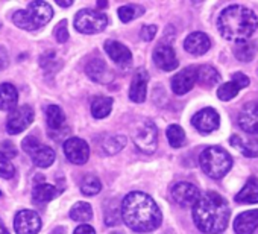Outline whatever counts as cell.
<instances>
[{"label":"cell","instance_id":"cell-1","mask_svg":"<svg viewBox=\"0 0 258 234\" xmlns=\"http://www.w3.org/2000/svg\"><path fill=\"white\" fill-rule=\"evenodd\" d=\"M123 222L137 232H149L161 225L163 214L157 202L143 192H131L120 205Z\"/></svg>","mask_w":258,"mask_h":234},{"label":"cell","instance_id":"cell-2","mask_svg":"<svg viewBox=\"0 0 258 234\" xmlns=\"http://www.w3.org/2000/svg\"><path fill=\"white\" fill-rule=\"evenodd\" d=\"M231 210L223 196L217 192H205L193 205V220L205 234H220L226 229Z\"/></svg>","mask_w":258,"mask_h":234},{"label":"cell","instance_id":"cell-3","mask_svg":"<svg viewBox=\"0 0 258 234\" xmlns=\"http://www.w3.org/2000/svg\"><path fill=\"white\" fill-rule=\"evenodd\" d=\"M258 19L252 10L243 5H231L222 11L217 19V29L220 35L229 41H247L256 31Z\"/></svg>","mask_w":258,"mask_h":234},{"label":"cell","instance_id":"cell-4","mask_svg":"<svg viewBox=\"0 0 258 234\" xmlns=\"http://www.w3.org/2000/svg\"><path fill=\"white\" fill-rule=\"evenodd\" d=\"M199 164L207 177L220 180L232 167V157L220 146H208L201 152Z\"/></svg>","mask_w":258,"mask_h":234},{"label":"cell","instance_id":"cell-5","mask_svg":"<svg viewBox=\"0 0 258 234\" xmlns=\"http://www.w3.org/2000/svg\"><path fill=\"white\" fill-rule=\"evenodd\" d=\"M53 17V10L46 2H31L28 8L23 11H17L13 16V22L20 29L35 31L46 23H49Z\"/></svg>","mask_w":258,"mask_h":234},{"label":"cell","instance_id":"cell-6","mask_svg":"<svg viewBox=\"0 0 258 234\" xmlns=\"http://www.w3.org/2000/svg\"><path fill=\"white\" fill-rule=\"evenodd\" d=\"M108 26V17L94 10H81L75 17V28L82 34H97Z\"/></svg>","mask_w":258,"mask_h":234},{"label":"cell","instance_id":"cell-7","mask_svg":"<svg viewBox=\"0 0 258 234\" xmlns=\"http://www.w3.org/2000/svg\"><path fill=\"white\" fill-rule=\"evenodd\" d=\"M136 146L145 154H154L158 146V130L152 121L142 122L134 133Z\"/></svg>","mask_w":258,"mask_h":234},{"label":"cell","instance_id":"cell-8","mask_svg":"<svg viewBox=\"0 0 258 234\" xmlns=\"http://www.w3.org/2000/svg\"><path fill=\"white\" fill-rule=\"evenodd\" d=\"M34 121V109L31 105H22L13 109L7 121V131L13 136L23 133Z\"/></svg>","mask_w":258,"mask_h":234},{"label":"cell","instance_id":"cell-9","mask_svg":"<svg viewBox=\"0 0 258 234\" xmlns=\"http://www.w3.org/2000/svg\"><path fill=\"white\" fill-rule=\"evenodd\" d=\"M191 125L202 134L216 131L220 125V115L214 108H204L191 117Z\"/></svg>","mask_w":258,"mask_h":234},{"label":"cell","instance_id":"cell-10","mask_svg":"<svg viewBox=\"0 0 258 234\" xmlns=\"http://www.w3.org/2000/svg\"><path fill=\"white\" fill-rule=\"evenodd\" d=\"M170 195H172V199L178 205H181V207H193L196 204V201L199 199L201 192L195 184L187 183V181H181V183H176L172 187Z\"/></svg>","mask_w":258,"mask_h":234},{"label":"cell","instance_id":"cell-11","mask_svg":"<svg viewBox=\"0 0 258 234\" xmlns=\"http://www.w3.org/2000/svg\"><path fill=\"white\" fill-rule=\"evenodd\" d=\"M14 229L17 234H38L41 229V217L32 210H22L16 214Z\"/></svg>","mask_w":258,"mask_h":234},{"label":"cell","instance_id":"cell-12","mask_svg":"<svg viewBox=\"0 0 258 234\" xmlns=\"http://www.w3.org/2000/svg\"><path fill=\"white\" fill-rule=\"evenodd\" d=\"M238 127L247 134H258V99L243 105L238 117Z\"/></svg>","mask_w":258,"mask_h":234},{"label":"cell","instance_id":"cell-13","mask_svg":"<svg viewBox=\"0 0 258 234\" xmlns=\"http://www.w3.org/2000/svg\"><path fill=\"white\" fill-rule=\"evenodd\" d=\"M64 154L73 164H85L90 158V148L85 140L70 137L64 142Z\"/></svg>","mask_w":258,"mask_h":234},{"label":"cell","instance_id":"cell-14","mask_svg":"<svg viewBox=\"0 0 258 234\" xmlns=\"http://www.w3.org/2000/svg\"><path fill=\"white\" fill-rule=\"evenodd\" d=\"M152 58H154V63L157 64V67L164 70V72H172V70H175L179 66L176 53H175L173 47L169 46V44L157 46L155 50H154Z\"/></svg>","mask_w":258,"mask_h":234},{"label":"cell","instance_id":"cell-15","mask_svg":"<svg viewBox=\"0 0 258 234\" xmlns=\"http://www.w3.org/2000/svg\"><path fill=\"white\" fill-rule=\"evenodd\" d=\"M196 69L198 67H185V69H182L179 73H176L173 78H172V90H173V93L175 94H185V93H188L193 87H195V84H196V81H198V76H196Z\"/></svg>","mask_w":258,"mask_h":234},{"label":"cell","instance_id":"cell-16","mask_svg":"<svg viewBox=\"0 0 258 234\" xmlns=\"http://www.w3.org/2000/svg\"><path fill=\"white\" fill-rule=\"evenodd\" d=\"M105 50L108 56L120 67H129L133 63V53L124 44L115 41V40H108L105 41Z\"/></svg>","mask_w":258,"mask_h":234},{"label":"cell","instance_id":"cell-17","mask_svg":"<svg viewBox=\"0 0 258 234\" xmlns=\"http://www.w3.org/2000/svg\"><path fill=\"white\" fill-rule=\"evenodd\" d=\"M148 81H149V75L146 69H139L134 73L133 82H131V88H129V99L133 102L142 103L146 100V94H148Z\"/></svg>","mask_w":258,"mask_h":234},{"label":"cell","instance_id":"cell-18","mask_svg":"<svg viewBox=\"0 0 258 234\" xmlns=\"http://www.w3.org/2000/svg\"><path fill=\"white\" fill-rule=\"evenodd\" d=\"M210 47H211V40L205 32H191L184 41V49L195 56H201L207 53Z\"/></svg>","mask_w":258,"mask_h":234},{"label":"cell","instance_id":"cell-19","mask_svg":"<svg viewBox=\"0 0 258 234\" xmlns=\"http://www.w3.org/2000/svg\"><path fill=\"white\" fill-rule=\"evenodd\" d=\"M258 228V210L243 211L234 220V229L237 234H252Z\"/></svg>","mask_w":258,"mask_h":234},{"label":"cell","instance_id":"cell-20","mask_svg":"<svg viewBox=\"0 0 258 234\" xmlns=\"http://www.w3.org/2000/svg\"><path fill=\"white\" fill-rule=\"evenodd\" d=\"M85 73L88 75V78H91L96 82H109L111 79V72L106 67V63L102 58H93L87 63L85 66Z\"/></svg>","mask_w":258,"mask_h":234},{"label":"cell","instance_id":"cell-21","mask_svg":"<svg viewBox=\"0 0 258 234\" xmlns=\"http://www.w3.org/2000/svg\"><path fill=\"white\" fill-rule=\"evenodd\" d=\"M229 143H231V146L238 149L247 158H256L258 157V139L256 137L243 139V137L234 134V136H231Z\"/></svg>","mask_w":258,"mask_h":234},{"label":"cell","instance_id":"cell-22","mask_svg":"<svg viewBox=\"0 0 258 234\" xmlns=\"http://www.w3.org/2000/svg\"><path fill=\"white\" fill-rule=\"evenodd\" d=\"M17 100H19V93L13 84L0 85V109L2 111L16 109Z\"/></svg>","mask_w":258,"mask_h":234},{"label":"cell","instance_id":"cell-23","mask_svg":"<svg viewBox=\"0 0 258 234\" xmlns=\"http://www.w3.org/2000/svg\"><path fill=\"white\" fill-rule=\"evenodd\" d=\"M235 202L238 204H256L258 202V180L249 178L244 187L237 193Z\"/></svg>","mask_w":258,"mask_h":234},{"label":"cell","instance_id":"cell-24","mask_svg":"<svg viewBox=\"0 0 258 234\" xmlns=\"http://www.w3.org/2000/svg\"><path fill=\"white\" fill-rule=\"evenodd\" d=\"M29 155L34 161V164L38 167H49L55 161V151L43 143H40Z\"/></svg>","mask_w":258,"mask_h":234},{"label":"cell","instance_id":"cell-25","mask_svg":"<svg viewBox=\"0 0 258 234\" xmlns=\"http://www.w3.org/2000/svg\"><path fill=\"white\" fill-rule=\"evenodd\" d=\"M196 76H198V81L196 82H199L205 88L214 87L220 81L219 72L213 66H208V64H204V66L198 67L196 69Z\"/></svg>","mask_w":258,"mask_h":234},{"label":"cell","instance_id":"cell-26","mask_svg":"<svg viewBox=\"0 0 258 234\" xmlns=\"http://www.w3.org/2000/svg\"><path fill=\"white\" fill-rule=\"evenodd\" d=\"M58 193H59V190L55 186L47 184V183H37L34 186V189H32L34 201L35 202H40V204H44V202L52 201Z\"/></svg>","mask_w":258,"mask_h":234},{"label":"cell","instance_id":"cell-27","mask_svg":"<svg viewBox=\"0 0 258 234\" xmlns=\"http://www.w3.org/2000/svg\"><path fill=\"white\" fill-rule=\"evenodd\" d=\"M112 109V99L106 96L94 97L91 102V114L96 119H105Z\"/></svg>","mask_w":258,"mask_h":234},{"label":"cell","instance_id":"cell-28","mask_svg":"<svg viewBox=\"0 0 258 234\" xmlns=\"http://www.w3.org/2000/svg\"><path fill=\"white\" fill-rule=\"evenodd\" d=\"M256 53V44L250 40L247 41H241V43H237L235 47H234V55L238 61L241 63H249L253 60Z\"/></svg>","mask_w":258,"mask_h":234},{"label":"cell","instance_id":"cell-29","mask_svg":"<svg viewBox=\"0 0 258 234\" xmlns=\"http://www.w3.org/2000/svg\"><path fill=\"white\" fill-rule=\"evenodd\" d=\"M46 119L50 130H59L66 122V115L58 105H49L46 108Z\"/></svg>","mask_w":258,"mask_h":234},{"label":"cell","instance_id":"cell-30","mask_svg":"<svg viewBox=\"0 0 258 234\" xmlns=\"http://www.w3.org/2000/svg\"><path fill=\"white\" fill-rule=\"evenodd\" d=\"M124 146H126V137L124 136H118V134L117 136L106 137L102 142V149L108 155H114V154L120 152Z\"/></svg>","mask_w":258,"mask_h":234},{"label":"cell","instance_id":"cell-31","mask_svg":"<svg viewBox=\"0 0 258 234\" xmlns=\"http://www.w3.org/2000/svg\"><path fill=\"white\" fill-rule=\"evenodd\" d=\"M70 217L78 222H87L93 217V210L88 202H76L70 210Z\"/></svg>","mask_w":258,"mask_h":234},{"label":"cell","instance_id":"cell-32","mask_svg":"<svg viewBox=\"0 0 258 234\" xmlns=\"http://www.w3.org/2000/svg\"><path fill=\"white\" fill-rule=\"evenodd\" d=\"M167 140L172 148H181L185 143V133L179 125H170L166 131Z\"/></svg>","mask_w":258,"mask_h":234},{"label":"cell","instance_id":"cell-33","mask_svg":"<svg viewBox=\"0 0 258 234\" xmlns=\"http://www.w3.org/2000/svg\"><path fill=\"white\" fill-rule=\"evenodd\" d=\"M102 190V184H100V180L94 175H87L84 180H82V184H81V192L87 196H94L97 195L99 192Z\"/></svg>","mask_w":258,"mask_h":234},{"label":"cell","instance_id":"cell-34","mask_svg":"<svg viewBox=\"0 0 258 234\" xmlns=\"http://www.w3.org/2000/svg\"><path fill=\"white\" fill-rule=\"evenodd\" d=\"M145 13V8L143 7H139V5H124L118 10V17L123 23H127L131 22L137 17H140L142 14Z\"/></svg>","mask_w":258,"mask_h":234},{"label":"cell","instance_id":"cell-35","mask_svg":"<svg viewBox=\"0 0 258 234\" xmlns=\"http://www.w3.org/2000/svg\"><path fill=\"white\" fill-rule=\"evenodd\" d=\"M238 91H240V88L237 87V84L232 82V81H229V82L222 84V85L217 88V97H219L220 100H223V102H228V100L234 99V97L238 94Z\"/></svg>","mask_w":258,"mask_h":234},{"label":"cell","instance_id":"cell-36","mask_svg":"<svg viewBox=\"0 0 258 234\" xmlns=\"http://www.w3.org/2000/svg\"><path fill=\"white\" fill-rule=\"evenodd\" d=\"M14 173H16L14 164L10 161V158L2 151H0V177L10 180V178L14 177Z\"/></svg>","mask_w":258,"mask_h":234},{"label":"cell","instance_id":"cell-37","mask_svg":"<svg viewBox=\"0 0 258 234\" xmlns=\"http://www.w3.org/2000/svg\"><path fill=\"white\" fill-rule=\"evenodd\" d=\"M40 64H41V67L43 69H46L47 72H55L53 70V64L56 66V67H59L61 64H59V61L56 60V55L53 53V52H47V53H44L43 56H41V60H40Z\"/></svg>","mask_w":258,"mask_h":234},{"label":"cell","instance_id":"cell-38","mask_svg":"<svg viewBox=\"0 0 258 234\" xmlns=\"http://www.w3.org/2000/svg\"><path fill=\"white\" fill-rule=\"evenodd\" d=\"M53 35L56 38L58 43H66L69 40V29H67V22L62 20L56 25L55 31H53Z\"/></svg>","mask_w":258,"mask_h":234},{"label":"cell","instance_id":"cell-39","mask_svg":"<svg viewBox=\"0 0 258 234\" xmlns=\"http://www.w3.org/2000/svg\"><path fill=\"white\" fill-rule=\"evenodd\" d=\"M121 219V214H120V208L117 207H111L109 208V214H105V223L106 225H117Z\"/></svg>","mask_w":258,"mask_h":234},{"label":"cell","instance_id":"cell-40","mask_svg":"<svg viewBox=\"0 0 258 234\" xmlns=\"http://www.w3.org/2000/svg\"><path fill=\"white\" fill-rule=\"evenodd\" d=\"M157 26L155 25H145L140 31V37L145 40V41H152L157 35Z\"/></svg>","mask_w":258,"mask_h":234},{"label":"cell","instance_id":"cell-41","mask_svg":"<svg viewBox=\"0 0 258 234\" xmlns=\"http://www.w3.org/2000/svg\"><path fill=\"white\" fill-rule=\"evenodd\" d=\"M232 82H235V84H237V87L241 90V88H246V87L249 85V78H247L244 73L237 72V73H234V75H232Z\"/></svg>","mask_w":258,"mask_h":234},{"label":"cell","instance_id":"cell-42","mask_svg":"<svg viewBox=\"0 0 258 234\" xmlns=\"http://www.w3.org/2000/svg\"><path fill=\"white\" fill-rule=\"evenodd\" d=\"M73 234H96V231H94V228H93L91 225L82 223V225H79V226L75 229Z\"/></svg>","mask_w":258,"mask_h":234},{"label":"cell","instance_id":"cell-43","mask_svg":"<svg viewBox=\"0 0 258 234\" xmlns=\"http://www.w3.org/2000/svg\"><path fill=\"white\" fill-rule=\"evenodd\" d=\"M8 53L4 47H0V70H4L8 66Z\"/></svg>","mask_w":258,"mask_h":234},{"label":"cell","instance_id":"cell-44","mask_svg":"<svg viewBox=\"0 0 258 234\" xmlns=\"http://www.w3.org/2000/svg\"><path fill=\"white\" fill-rule=\"evenodd\" d=\"M4 146H7V148H5V149H4L2 152H4V154H5V155L8 157V158H10V157H14V155H16V149H14V145H11L10 142H5V143H4Z\"/></svg>","mask_w":258,"mask_h":234},{"label":"cell","instance_id":"cell-45","mask_svg":"<svg viewBox=\"0 0 258 234\" xmlns=\"http://www.w3.org/2000/svg\"><path fill=\"white\" fill-rule=\"evenodd\" d=\"M58 5L62 7V8H69V7L73 5V2H72V0H58Z\"/></svg>","mask_w":258,"mask_h":234},{"label":"cell","instance_id":"cell-46","mask_svg":"<svg viewBox=\"0 0 258 234\" xmlns=\"http://www.w3.org/2000/svg\"><path fill=\"white\" fill-rule=\"evenodd\" d=\"M0 234H10V231L7 229V226L2 220H0Z\"/></svg>","mask_w":258,"mask_h":234},{"label":"cell","instance_id":"cell-47","mask_svg":"<svg viewBox=\"0 0 258 234\" xmlns=\"http://www.w3.org/2000/svg\"><path fill=\"white\" fill-rule=\"evenodd\" d=\"M50 234H66V231H64V228H62V226H56Z\"/></svg>","mask_w":258,"mask_h":234},{"label":"cell","instance_id":"cell-48","mask_svg":"<svg viewBox=\"0 0 258 234\" xmlns=\"http://www.w3.org/2000/svg\"><path fill=\"white\" fill-rule=\"evenodd\" d=\"M106 5H108V4H106V2H103V0H102V2H99V4H97V7H99V8H106Z\"/></svg>","mask_w":258,"mask_h":234},{"label":"cell","instance_id":"cell-49","mask_svg":"<svg viewBox=\"0 0 258 234\" xmlns=\"http://www.w3.org/2000/svg\"><path fill=\"white\" fill-rule=\"evenodd\" d=\"M0 196H2V192H0Z\"/></svg>","mask_w":258,"mask_h":234}]
</instances>
